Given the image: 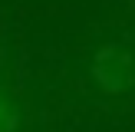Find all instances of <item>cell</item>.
<instances>
[{
	"label": "cell",
	"instance_id": "2",
	"mask_svg": "<svg viewBox=\"0 0 135 132\" xmlns=\"http://www.w3.org/2000/svg\"><path fill=\"white\" fill-rule=\"evenodd\" d=\"M17 129V109H13V102L0 92V132H13Z\"/></svg>",
	"mask_w": 135,
	"mask_h": 132
},
{
	"label": "cell",
	"instance_id": "1",
	"mask_svg": "<svg viewBox=\"0 0 135 132\" xmlns=\"http://www.w3.org/2000/svg\"><path fill=\"white\" fill-rule=\"evenodd\" d=\"M92 73H96V83L102 86L105 92H122L129 89L132 83V56L125 50H102L96 56V66H92Z\"/></svg>",
	"mask_w": 135,
	"mask_h": 132
}]
</instances>
